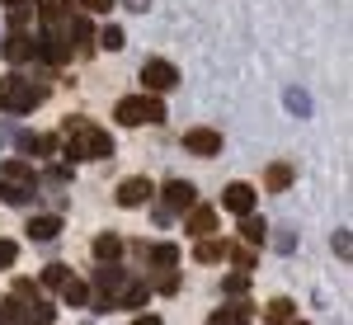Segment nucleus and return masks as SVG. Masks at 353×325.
Listing matches in <instances>:
<instances>
[{
	"label": "nucleus",
	"mask_w": 353,
	"mask_h": 325,
	"mask_svg": "<svg viewBox=\"0 0 353 325\" xmlns=\"http://www.w3.org/2000/svg\"><path fill=\"white\" fill-rule=\"evenodd\" d=\"M61 146H66V165L94 161V156H113V137L94 128L90 118H66L61 123Z\"/></svg>",
	"instance_id": "obj_1"
},
{
	"label": "nucleus",
	"mask_w": 353,
	"mask_h": 325,
	"mask_svg": "<svg viewBox=\"0 0 353 325\" xmlns=\"http://www.w3.org/2000/svg\"><path fill=\"white\" fill-rule=\"evenodd\" d=\"M43 99H48V90L24 81V76H5L0 81V113H28V108H38Z\"/></svg>",
	"instance_id": "obj_2"
},
{
	"label": "nucleus",
	"mask_w": 353,
	"mask_h": 325,
	"mask_svg": "<svg viewBox=\"0 0 353 325\" xmlns=\"http://www.w3.org/2000/svg\"><path fill=\"white\" fill-rule=\"evenodd\" d=\"M113 118H118V128H141V123H161V118H165V104H161V95H132V99H118Z\"/></svg>",
	"instance_id": "obj_3"
},
{
	"label": "nucleus",
	"mask_w": 353,
	"mask_h": 325,
	"mask_svg": "<svg viewBox=\"0 0 353 325\" xmlns=\"http://www.w3.org/2000/svg\"><path fill=\"white\" fill-rule=\"evenodd\" d=\"M123 288H128V273L113 269V264H104V269H99V278H94V293H90L94 311H109V306H118Z\"/></svg>",
	"instance_id": "obj_4"
},
{
	"label": "nucleus",
	"mask_w": 353,
	"mask_h": 325,
	"mask_svg": "<svg viewBox=\"0 0 353 325\" xmlns=\"http://www.w3.org/2000/svg\"><path fill=\"white\" fill-rule=\"evenodd\" d=\"M141 85H146V95H165V90H174V85H179V71H174V61H165V57H151V61L141 66Z\"/></svg>",
	"instance_id": "obj_5"
},
{
	"label": "nucleus",
	"mask_w": 353,
	"mask_h": 325,
	"mask_svg": "<svg viewBox=\"0 0 353 325\" xmlns=\"http://www.w3.org/2000/svg\"><path fill=\"white\" fill-rule=\"evenodd\" d=\"M156 198V184L146 179V175H132V179H123L118 189H113V203L118 208H146Z\"/></svg>",
	"instance_id": "obj_6"
},
{
	"label": "nucleus",
	"mask_w": 353,
	"mask_h": 325,
	"mask_svg": "<svg viewBox=\"0 0 353 325\" xmlns=\"http://www.w3.org/2000/svg\"><path fill=\"white\" fill-rule=\"evenodd\" d=\"M184 151H193V156H217L221 132L217 128H193V132H184Z\"/></svg>",
	"instance_id": "obj_7"
},
{
	"label": "nucleus",
	"mask_w": 353,
	"mask_h": 325,
	"mask_svg": "<svg viewBox=\"0 0 353 325\" xmlns=\"http://www.w3.org/2000/svg\"><path fill=\"white\" fill-rule=\"evenodd\" d=\"M161 198L170 203V208H174V213H189L193 203H198V189H193L189 179H170V184L161 189Z\"/></svg>",
	"instance_id": "obj_8"
},
{
	"label": "nucleus",
	"mask_w": 353,
	"mask_h": 325,
	"mask_svg": "<svg viewBox=\"0 0 353 325\" xmlns=\"http://www.w3.org/2000/svg\"><path fill=\"white\" fill-rule=\"evenodd\" d=\"M221 208H226V213H236V217L254 213V189H250V184H226V193H221Z\"/></svg>",
	"instance_id": "obj_9"
},
{
	"label": "nucleus",
	"mask_w": 353,
	"mask_h": 325,
	"mask_svg": "<svg viewBox=\"0 0 353 325\" xmlns=\"http://www.w3.org/2000/svg\"><path fill=\"white\" fill-rule=\"evenodd\" d=\"M184 231H189V236H212V231H217V208H198V203H193L189 217H184Z\"/></svg>",
	"instance_id": "obj_10"
},
{
	"label": "nucleus",
	"mask_w": 353,
	"mask_h": 325,
	"mask_svg": "<svg viewBox=\"0 0 353 325\" xmlns=\"http://www.w3.org/2000/svg\"><path fill=\"white\" fill-rule=\"evenodd\" d=\"M0 179H5V184H24V189H33V184H38V170H33L28 161H5L0 165Z\"/></svg>",
	"instance_id": "obj_11"
},
{
	"label": "nucleus",
	"mask_w": 353,
	"mask_h": 325,
	"mask_svg": "<svg viewBox=\"0 0 353 325\" xmlns=\"http://www.w3.org/2000/svg\"><path fill=\"white\" fill-rule=\"evenodd\" d=\"M5 61H28L33 57V33H24V28H14L10 38H5Z\"/></svg>",
	"instance_id": "obj_12"
},
{
	"label": "nucleus",
	"mask_w": 353,
	"mask_h": 325,
	"mask_svg": "<svg viewBox=\"0 0 353 325\" xmlns=\"http://www.w3.org/2000/svg\"><path fill=\"white\" fill-rule=\"evenodd\" d=\"M94 259H99V264H118V259H123V236H118V231L94 236Z\"/></svg>",
	"instance_id": "obj_13"
},
{
	"label": "nucleus",
	"mask_w": 353,
	"mask_h": 325,
	"mask_svg": "<svg viewBox=\"0 0 353 325\" xmlns=\"http://www.w3.org/2000/svg\"><path fill=\"white\" fill-rule=\"evenodd\" d=\"M198 250H193V259L198 264H217V259H226V250H231V241H221V236H198Z\"/></svg>",
	"instance_id": "obj_14"
},
{
	"label": "nucleus",
	"mask_w": 353,
	"mask_h": 325,
	"mask_svg": "<svg viewBox=\"0 0 353 325\" xmlns=\"http://www.w3.org/2000/svg\"><path fill=\"white\" fill-rule=\"evenodd\" d=\"M61 236V217L48 213V217H28V241H52Z\"/></svg>",
	"instance_id": "obj_15"
},
{
	"label": "nucleus",
	"mask_w": 353,
	"mask_h": 325,
	"mask_svg": "<svg viewBox=\"0 0 353 325\" xmlns=\"http://www.w3.org/2000/svg\"><path fill=\"white\" fill-rule=\"evenodd\" d=\"M38 19H43V28H52V24H61L66 14H71V0H38V10H33Z\"/></svg>",
	"instance_id": "obj_16"
},
{
	"label": "nucleus",
	"mask_w": 353,
	"mask_h": 325,
	"mask_svg": "<svg viewBox=\"0 0 353 325\" xmlns=\"http://www.w3.org/2000/svg\"><path fill=\"white\" fill-rule=\"evenodd\" d=\"M264 236H269V221H264V217H254V213H245L241 217V241L245 245H264Z\"/></svg>",
	"instance_id": "obj_17"
},
{
	"label": "nucleus",
	"mask_w": 353,
	"mask_h": 325,
	"mask_svg": "<svg viewBox=\"0 0 353 325\" xmlns=\"http://www.w3.org/2000/svg\"><path fill=\"white\" fill-rule=\"evenodd\" d=\"M297 316V306H292V297H273L269 306H264V325H288Z\"/></svg>",
	"instance_id": "obj_18"
},
{
	"label": "nucleus",
	"mask_w": 353,
	"mask_h": 325,
	"mask_svg": "<svg viewBox=\"0 0 353 325\" xmlns=\"http://www.w3.org/2000/svg\"><path fill=\"white\" fill-rule=\"evenodd\" d=\"M292 175H297V170H292V165H269V175H264V184H269V193H283V189H292Z\"/></svg>",
	"instance_id": "obj_19"
},
{
	"label": "nucleus",
	"mask_w": 353,
	"mask_h": 325,
	"mask_svg": "<svg viewBox=\"0 0 353 325\" xmlns=\"http://www.w3.org/2000/svg\"><path fill=\"white\" fill-rule=\"evenodd\" d=\"M57 293H61V297L71 302V306H81V302H90V283H85V278H76V273H71V278H66V283H61V288H57Z\"/></svg>",
	"instance_id": "obj_20"
},
{
	"label": "nucleus",
	"mask_w": 353,
	"mask_h": 325,
	"mask_svg": "<svg viewBox=\"0 0 353 325\" xmlns=\"http://www.w3.org/2000/svg\"><path fill=\"white\" fill-rule=\"evenodd\" d=\"M141 255H146L156 269H170V264L179 259V250H174V245H141Z\"/></svg>",
	"instance_id": "obj_21"
},
{
	"label": "nucleus",
	"mask_w": 353,
	"mask_h": 325,
	"mask_svg": "<svg viewBox=\"0 0 353 325\" xmlns=\"http://www.w3.org/2000/svg\"><path fill=\"white\" fill-rule=\"evenodd\" d=\"M146 297H151V288H146V283H137V278H128V288H123L118 306H141Z\"/></svg>",
	"instance_id": "obj_22"
},
{
	"label": "nucleus",
	"mask_w": 353,
	"mask_h": 325,
	"mask_svg": "<svg viewBox=\"0 0 353 325\" xmlns=\"http://www.w3.org/2000/svg\"><path fill=\"white\" fill-rule=\"evenodd\" d=\"M0 198L14 203V208H24L28 198H33V189H24V184H5V179H0Z\"/></svg>",
	"instance_id": "obj_23"
},
{
	"label": "nucleus",
	"mask_w": 353,
	"mask_h": 325,
	"mask_svg": "<svg viewBox=\"0 0 353 325\" xmlns=\"http://www.w3.org/2000/svg\"><path fill=\"white\" fill-rule=\"evenodd\" d=\"M221 288H226L231 297H245V293H250V273H245V269H236L231 278H226V283H221Z\"/></svg>",
	"instance_id": "obj_24"
},
{
	"label": "nucleus",
	"mask_w": 353,
	"mask_h": 325,
	"mask_svg": "<svg viewBox=\"0 0 353 325\" xmlns=\"http://www.w3.org/2000/svg\"><path fill=\"white\" fill-rule=\"evenodd\" d=\"M66 278H71V269H66V264H48V269H43V288H61Z\"/></svg>",
	"instance_id": "obj_25"
},
{
	"label": "nucleus",
	"mask_w": 353,
	"mask_h": 325,
	"mask_svg": "<svg viewBox=\"0 0 353 325\" xmlns=\"http://www.w3.org/2000/svg\"><path fill=\"white\" fill-rule=\"evenodd\" d=\"M99 48H104V52H118V48H123V28H104V33H99Z\"/></svg>",
	"instance_id": "obj_26"
},
{
	"label": "nucleus",
	"mask_w": 353,
	"mask_h": 325,
	"mask_svg": "<svg viewBox=\"0 0 353 325\" xmlns=\"http://www.w3.org/2000/svg\"><path fill=\"white\" fill-rule=\"evenodd\" d=\"M288 108H292V113H301V118H306V113H311V99H306V95H301V90H288Z\"/></svg>",
	"instance_id": "obj_27"
},
{
	"label": "nucleus",
	"mask_w": 353,
	"mask_h": 325,
	"mask_svg": "<svg viewBox=\"0 0 353 325\" xmlns=\"http://www.w3.org/2000/svg\"><path fill=\"white\" fill-rule=\"evenodd\" d=\"M14 259H19V245H14V241H0V269H10Z\"/></svg>",
	"instance_id": "obj_28"
},
{
	"label": "nucleus",
	"mask_w": 353,
	"mask_h": 325,
	"mask_svg": "<svg viewBox=\"0 0 353 325\" xmlns=\"http://www.w3.org/2000/svg\"><path fill=\"white\" fill-rule=\"evenodd\" d=\"M334 255L349 259V231H334Z\"/></svg>",
	"instance_id": "obj_29"
},
{
	"label": "nucleus",
	"mask_w": 353,
	"mask_h": 325,
	"mask_svg": "<svg viewBox=\"0 0 353 325\" xmlns=\"http://www.w3.org/2000/svg\"><path fill=\"white\" fill-rule=\"evenodd\" d=\"M85 10H90V14H109L113 10V0H81Z\"/></svg>",
	"instance_id": "obj_30"
},
{
	"label": "nucleus",
	"mask_w": 353,
	"mask_h": 325,
	"mask_svg": "<svg viewBox=\"0 0 353 325\" xmlns=\"http://www.w3.org/2000/svg\"><path fill=\"white\" fill-rule=\"evenodd\" d=\"M278 250L292 255V250H297V231H283V236H278Z\"/></svg>",
	"instance_id": "obj_31"
},
{
	"label": "nucleus",
	"mask_w": 353,
	"mask_h": 325,
	"mask_svg": "<svg viewBox=\"0 0 353 325\" xmlns=\"http://www.w3.org/2000/svg\"><path fill=\"white\" fill-rule=\"evenodd\" d=\"M132 325H161V316H137Z\"/></svg>",
	"instance_id": "obj_32"
},
{
	"label": "nucleus",
	"mask_w": 353,
	"mask_h": 325,
	"mask_svg": "<svg viewBox=\"0 0 353 325\" xmlns=\"http://www.w3.org/2000/svg\"><path fill=\"white\" fill-rule=\"evenodd\" d=\"M146 5H151V0H128V10H137V14H141Z\"/></svg>",
	"instance_id": "obj_33"
},
{
	"label": "nucleus",
	"mask_w": 353,
	"mask_h": 325,
	"mask_svg": "<svg viewBox=\"0 0 353 325\" xmlns=\"http://www.w3.org/2000/svg\"><path fill=\"white\" fill-rule=\"evenodd\" d=\"M5 5H24V0H5Z\"/></svg>",
	"instance_id": "obj_34"
},
{
	"label": "nucleus",
	"mask_w": 353,
	"mask_h": 325,
	"mask_svg": "<svg viewBox=\"0 0 353 325\" xmlns=\"http://www.w3.org/2000/svg\"><path fill=\"white\" fill-rule=\"evenodd\" d=\"M288 325H292V321H288ZM297 325H311V321H297Z\"/></svg>",
	"instance_id": "obj_35"
},
{
	"label": "nucleus",
	"mask_w": 353,
	"mask_h": 325,
	"mask_svg": "<svg viewBox=\"0 0 353 325\" xmlns=\"http://www.w3.org/2000/svg\"><path fill=\"white\" fill-rule=\"evenodd\" d=\"M212 325H217V321H212Z\"/></svg>",
	"instance_id": "obj_36"
}]
</instances>
